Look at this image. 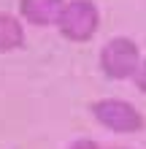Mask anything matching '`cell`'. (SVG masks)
Segmentation results:
<instances>
[{"instance_id": "cell-1", "label": "cell", "mask_w": 146, "mask_h": 149, "mask_svg": "<svg viewBox=\"0 0 146 149\" xmlns=\"http://www.w3.org/2000/svg\"><path fill=\"white\" fill-rule=\"evenodd\" d=\"M141 49L138 43L127 36H114L108 38L106 43L100 46V54H98V63H100V71L106 73L108 79L114 81H125V79H135L141 68Z\"/></svg>"}, {"instance_id": "cell-2", "label": "cell", "mask_w": 146, "mask_h": 149, "mask_svg": "<svg viewBox=\"0 0 146 149\" xmlns=\"http://www.w3.org/2000/svg\"><path fill=\"white\" fill-rule=\"evenodd\" d=\"M54 27L60 30V36L73 43H87L95 38V33L100 27V11L95 0H65L62 14Z\"/></svg>"}, {"instance_id": "cell-3", "label": "cell", "mask_w": 146, "mask_h": 149, "mask_svg": "<svg viewBox=\"0 0 146 149\" xmlns=\"http://www.w3.org/2000/svg\"><path fill=\"white\" fill-rule=\"evenodd\" d=\"M89 114L98 119L100 127L111 130V133H119V136L138 133L146 125L143 114L130 100H122V98H98V100H92Z\"/></svg>"}, {"instance_id": "cell-4", "label": "cell", "mask_w": 146, "mask_h": 149, "mask_svg": "<svg viewBox=\"0 0 146 149\" xmlns=\"http://www.w3.org/2000/svg\"><path fill=\"white\" fill-rule=\"evenodd\" d=\"M62 6L65 0H19V14L27 24L46 27V24H57Z\"/></svg>"}, {"instance_id": "cell-5", "label": "cell", "mask_w": 146, "mask_h": 149, "mask_svg": "<svg viewBox=\"0 0 146 149\" xmlns=\"http://www.w3.org/2000/svg\"><path fill=\"white\" fill-rule=\"evenodd\" d=\"M24 46L22 19L14 14H0V52H16Z\"/></svg>"}, {"instance_id": "cell-6", "label": "cell", "mask_w": 146, "mask_h": 149, "mask_svg": "<svg viewBox=\"0 0 146 149\" xmlns=\"http://www.w3.org/2000/svg\"><path fill=\"white\" fill-rule=\"evenodd\" d=\"M65 149H103L95 138H76V141H71Z\"/></svg>"}, {"instance_id": "cell-7", "label": "cell", "mask_w": 146, "mask_h": 149, "mask_svg": "<svg viewBox=\"0 0 146 149\" xmlns=\"http://www.w3.org/2000/svg\"><path fill=\"white\" fill-rule=\"evenodd\" d=\"M133 81H135V87H138L141 92H146V57L141 60V68H138V73H135Z\"/></svg>"}, {"instance_id": "cell-8", "label": "cell", "mask_w": 146, "mask_h": 149, "mask_svg": "<svg viewBox=\"0 0 146 149\" xmlns=\"http://www.w3.org/2000/svg\"><path fill=\"white\" fill-rule=\"evenodd\" d=\"M114 149H130V146H114Z\"/></svg>"}]
</instances>
